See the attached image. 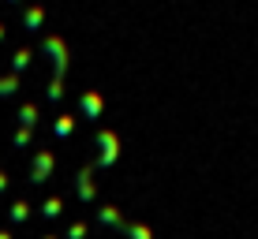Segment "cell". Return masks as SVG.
<instances>
[{
	"mask_svg": "<svg viewBox=\"0 0 258 239\" xmlns=\"http://www.w3.org/2000/svg\"><path fill=\"white\" fill-rule=\"evenodd\" d=\"M41 52L52 60V78H68V60H71L68 41L60 38V34H45V38H41Z\"/></svg>",
	"mask_w": 258,
	"mask_h": 239,
	"instance_id": "cell-1",
	"label": "cell"
},
{
	"mask_svg": "<svg viewBox=\"0 0 258 239\" xmlns=\"http://www.w3.org/2000/svg\"><path fill=\"white\" fill-rule=\"evenodd\" d=\"M94 142H97V168H109V165H116V157H120V135L116 131H109V127H97V135H94Z\"/></svg>",
	"mask_w": 258,
	"mask_h": 239,
	"instance_id": "cell-2",
	"label": "cell"
},
{
	"mask_svg": "<svg viewBox=\"0 0 258 239\" xmlns=\"http://www.w3.org/2000/svg\"><path fill=\"white\" fill-rule=\"evenodd\" d=\"M79 112H83V120H101L105 116V94L101 90H83L79 94Z\"/></svg>",
	"mask_w": 258,
	"mask_h": 239,
	"instance_id": "cell-3",
	"label": "cell"
},
{
	"mask_svg": "<svg viewBox=\"0 0 258 239\" xmlns=\"http://www.w3.org/2000/svg\"><path fill=\"white\" fill-rule=\"evenodd\" d=\"M52 168H56L52 149H38V153H34V165H30V183H45Z\"/></svg>",
	"mask_w": 258,
	"mask_h": 239,
	"instance_id": "cell-4",
	"label": "cell"
},
{
	"mask_svg": "<svg viewBox=\"0 0 258 239\" xmlns=\"http://www.w3.org/2000/svg\"><path fill=\"white\" fill-rule=\"evenodd\" d=\"M41 26H45V4H41V0H34L30 8H23V30L38 34Z\"/></svg>",
	"mask_w": 258,
	"mask_h": 239,
	"instance_id": "cell-5",
	"label": "cell"
},
{
	"mask_svg": "<svg viewBox=\"0 0 258 239\" xmlns=\"http://www.w3.org/2000/svg\"><path fill=\"white\" fill-rule=\"evenodd\" d=\"M94 168H97V165H86L83 172L75 176V187H79V198H83V202H94V180H90Z\"/></svg>",
	"mask_w": 258,
	"mask_h": 239,
	"instance_id": "cell-6",
	"label": "cell"
},
{
	"mask_svg": "<svg viewBox=\"0 0 258 239\" xmlns=\"http://www.w3.org/2000/svg\"><path fill=\"white\" fill-rule=\"evenodd\" d=\"M30 64H34V49H30V45H19V49L12 52V71H15V75L30 71Z\"/></svg>",
	"mask_w": 258,
	"mask_h": 239,
	"instance_id": "cell-7",
	"label": "cell"
},
{
	"mask_svg": "<svg viewBox=\"0 0 258 239\" xmlns=\"http://www.w3.org/2000/svg\"><path fill=\"white\" fill-rule=\"evenodd\" d=\"M41 120V105L38 101H23L19 105V127H38Z\"/></svg>",
	"mask_w": 258,
	"mask_h": 239,
	"instance_id": "cell-8",
	"label": "cell"
},
{
	"mask_svg": "<svg viewBox=\"0 0 258 239\" xmlns=\"http://www.w3.org/2000/svg\"><path fill=\"white\" fill-rule=\"evenodd\" d=\"M19 90H23V75H15V71L0 75V101H8V97H15Z\"/></svg>",
	"mask_w": 258,
	"mask_h": 239,
	"instance_id": "cell-9",
	"label": "cell"
},
{
	"mask_svg": "<svg viewBox=\"0 0 258 239\" xmlns=\"http://www.w3.org/2000/svg\"><path fill=\"white\" fill-rule=\"evenodd\" d=\"M71 131H75V116H71V112H60V116L52 120V135L56 138H71Z\"/></svg>",
	"mask_w": 258,
	"mask_h": 239,
	"instance_id": "cell-10",
	"label": "cell"
},
{
	"mask_svg": "<svg viewBox=\"0 0 258 239\" xmlns=\"http://www.w3.org/2000/svg\"><path fill=\"white\" fill-rule=\"evenodd\" d=\"M45 101H49V105H60V101H64V78H49Z\"/></svg>",
	"mask_w": 258,
	"mask_h": 239,
	"instance_id": "cell-11",
	"label": "cell"
},
{
	"mask_svg": "<svg viewBox=\"0 0 258 239\" xmlns=\"http://www.w3.org/2000/svg\"><path fill=\"white\" fill-rule=\"evenodd\" d=\"M30 142H34V127H19V131L12 135V146H15V149H26Z\"/></svg>",
	"mask_w": 258,
	"mask_h": 239,
	"instance_id": "cell-12",
	"label": "cell"
},
{
	"mask_svg": "<svg viewBox=\"0 0 258 239\" xmlns=\"http://www.w3.org/2000/svg\"><path fill=\"white\" fill-rule=\"evenodd\" d=\"M60 209H64V202H60V198H49L45 206H41V213H45V217H60Z\"/></svg>",
	"mask_w": 258,
	"mask_h": 239,
	"instance_id": "cell-13",
	"label": "cell"
},
{
	"mask_svg": "<svg viewBox=\"0 0 258 239\" xmlns=\"http://www.w3.org/2000/svg\"><path fill=\"white\" fill-rule=\"evenodd\" d=\"M101 220H105V224H120V209L116 206H105L101 209Z\"/></svg>",
	"mask_w": 258,
	"mask_h": 239,
	"instance_id": "cell-14",
	"label": "cell"
},
{
	"mask_svg": "<svg viewBox=\"0 0 258 239\" xmlns=\"http://www.w3.org/2000/svg\"><path fill=\"white\" fill-rule=\"evenodd\" d=\"M26 213H30L26 202H15V206H12V220H26Z\"/></svg>",
	"mask_w": 258,
	"mask_h": 239,
	"instance_id": "cell-15",
	"label": "cell"
},
{
	"mask_svg": "<svg viewBox=\"0 0 258 239\" xmlns=\"http://www.w3.org/2000/svg\"><path fill=\"white\" fill-rule=\"evenodd\" d=\"M68 235H71V239H83V235H86V224H79V220H75V224L68 228Z\"/></svg>",
	"mask_w": 258,
	"mask_h": 239,
	"instance_id": "cell-16",
	"label": "cell"
},
{
	"mask_svg": "<svg viewBox=\"0 0 258 239\" xmlns=\"http://www.w3.org/2000/svg\"><path fill=\"white\" fill-rule=\"evenodd\" d=\"M131 239H150V232L146 228H131Z\"/></svg>",
	"mask_w": 258,
	"mask_h": 239,
	"instance_id": "cell-17",
	"label": "cell"
},
{
	"mask_svg": "<svg viewBox=\"0 0 258 239\" xmlns=\"http://www.w3.org/2000/svg\"><path fill=\"white\" fill-rule=\"evenodd\" d=\"M0 191H8V172L0 168Z\"/></svg>",
	"mask_w": 258,
	"mask_h": 239,
	"instance_id": "cell-18",
	"label": "cell"
},
{
	"mask_svg": "<svg viewBox=\"0 0 258 239\" xmlns=\"http://www.w3.org/2000/svg\"><path fill=\"white\" fill-rule=\"evenodd\" d=\"M4 34H8V26H4V23H0V41H4Z\"/></svg>",
	"mask_w": 258,
	"mask_h": 239,
	"instance_id": "cell-19",
	"label": "cell"
},
{
	"mask_svg": "<svg viewBox=\"0 0 258 239\" xmlns=\"http://www.w3.org/2000/svg\"><path fill=\"white\" fill-rule=\"evenodd\" d=\"M4 4H23V0H4Z\"/></svg>",
	"mask_w": 258,
	"mask_h": 239,
	"instance_id": "cell-20",
	"label": "cell"
},
{
	"mask_svg": "<svg viewBox=\"0 0 258 239\" xmlns=\"http://www.w3.org/2000/svg\"><path fill=\"white\" fill-rule=\"evenodd\" d=\"M0 239H12V235H8V232H0Z\"/></svg>",
	"mask_w": 258,
	"mask_h": 239,
	"instance_id": "cell-21",
	"label": "cell"
}]
</instances>
